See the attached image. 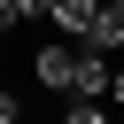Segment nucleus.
Segmentation results:
<instances>
[{"label": "nucleus", "instance_id": "obj_1", "mask_svg": "<svg viewBox=\"0 0 124 124\" xmlns=\"http://www.w3.org/2000/svg\"><path fill=\"white\" fill-rule=\"evenodd\" d=\"M78 46H85V39H46V46L31 54V78H39L46 93H70V70H78Z\"/></svg>", "mask_w": 124, "mask_h": 124}, {"label": "nucleus", "instance_id": "obj_2", "mask_svg": "<svg viewBox=\"0 0 124 124\" xmlns=\"http://www.w3.org/2000/svg\"><path fill=\"white\" fill-rule=\"evenodd\" d=\"M70 93H78V101H108V54H101V46H78Z\"/></svg>", "mask_w": 124, "mask_h": 124}, {"label": "nucleus", "instance_id": "obj_3", "mask_svg": "<svg viewBox=\"0 0 124 124\" xmlns=\"http://www.w3.org/2000/svg\"><path fill=\"white\" fill-rule=\"evenodd\" d=\"M46 16H54V31H62V39H85V31H93V16H101V0H54Z\"/></svg>", "mask_w": 124, "mask_h": 124}, {"label": "nucleus", "instance_id": "obj_4", "mask_svg": "<svg viewBox=\"0 0 124 124\" xmlns=\"http://www.w3.org/2000/svg\"><path fill=\"white\" fill-rule=\"evenodd\" d=\"M85 46H101V54H124V16H116V8H101V16H93V31H85Z\"/></svg>", "mask_w": 124, "mask_h": 124}, {"label": "nucleus", "instance_id": "obj_5", "mask_svg": "<svg viewBox=\"0 0 124 124\" xmlns=\"http://www.w3.org/2000/svg\"><path fill=\"white\" fill-rule=\"evenodd\" d=\"M62 124H108V108H101V101H78V93H62Z\"/></svg>", "mask_w": 124, "mask_h": 124}, {"label": "nucleus", "instance_id": "obj_6", "mask_svg": "<svg viewBox=\"0 0 124 124\" xmlns=\"http://www.w3.org/2000/svg\"><path fill=\"white\" fill-rule=\"evenodd\" d=\"M0 124H23V101L16 93H0Z\"/></svg>", "mask_w": 124, "mask_h": 124}, {"label": "nucleus", "instance_id": "obj_7", "mask_svg": "<svg viewBox=\"0 0 124 124\" xmlns=\"http://www.w3.org/2000/svg\"><path fill=\"white\" fill-rule=\"evenodd\" d=\"M46 8H54V0H16V16H23V23H31V16H46Z\"/></svg>", "mask_w": 124, "mask_h": 124}, {"label": "nucleus", "instance_id": "obj_8", "mask_svg": "<svg viewBox=\"0 0 124 124\" xmlns=\"http://www.w3.org/2000/svg\"><path fill=\"white\" fill-rule=\"evenodd\" d=\"M16 23H23V16H16V0H0V31H16Z\"/></svg>", "mask_w": 124, "mask_h": 124}, {"label": "nucleus", "instance_id": "obj_9", "mask_svg": "<svg viewBox=\"0 0 124 124\" xmlns=\"http://www.w3.org/2000/svg\"><path fill=\"white\" fill-rule=\"evenodd\" d=\"M108 93H116V108H124V70H108Z\"/></svg>", "mask_w": 124, "mask_h": 124}, {"label": "nucleus", "instance_id": "obj_10", "mask_svg": "<svg viewBox=\"0 0 124 124\" xmlns=\"http://www.w3.org/2000/svg\"><path fill=\"white\" fill-rule=\"evenodd\" d=\"M101 8H116V16H124V0H101Z\"/></svg>", "mask_w": 124, "mask_h": 124}, {"label": "nucleus", "instance_id": "obj_11", "mask_svg": "<svg viewBox=\"0 0 124 124\" xmlns=\"http://www.w3.org/2000/svg\"><path fill=\"white\" fill-rule=\"evenodd\" d=\"M108 124H116V116H108Z\"/></svg>", "mask_w": 124, "mask_h": 124}]
</instances>
